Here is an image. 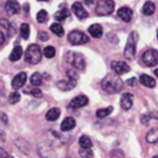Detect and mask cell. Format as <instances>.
I'll list each match as a JSON object with an SVG mask.
<instances>
[{"label":"cell","instance_id":"1","mask_svg":"<svg viewBox=\"0 0 158 158\" xmlns=\"http://www.w3.org/2000/svg\"><path fill=\"white\" fill-rule=\"evenodd\" d=\"M101 88L109 93V94H116L118 91L122 90L123 88V83L122 80L118 78V75L115 74H109L106 75L102 80H101Z\"/></svg>","mask_w":158,"mask_h":158},{"label":"cell","instance_id":"2","mask_svg":"<svg viewBox=\"0 0 158 158\" xmlns=\"http://www.w3.org/2000/svg\"><path fill=\"white\" fill-rule=\"evenodd\" d=\"M137 42H138V33L136 31H132L128 35V38H127V42H126V46H125V49H123V56H125L126 59L132 60L135 58Z\"/></svg>","mask_w":158,"mask_h":158},{"label":"cell","instance_id":"3","mask_svg":"<svg viewBox=\"0 0 158 158\" xmlns=\"http://www.w3.org/2000/svg\"><path fill=\"white\" fill-rule=\"evenodd\" d=\"M42 58L41 48L37 44H30L25 51V60L30 64H37L40 63Z\"/></svg>","mask_w":158,"mask_h":158},{"label":"cell","instance_id":"4","mask_svg":"<svg viewBox=\"0 0 158 158\" xmlns=\"http://www.w3.org/2000/svg\"><path fill=\"white\" fill-rule=\"evenodd\" d=\"M115 9L114 0H100L95 7V12L99 16H107L110 15Z\"/></svg>","mask_w":158,"mask_h":158},{"label":"cell","instance_id":"5","mask_svg":"<svg viewBox=\"0 0 158 158\" xmlns=\"http://www.w3.org/2000/svg\"><path fill=\"white\" fill-rule=\"evenodd\" d=\"M68 41H69L70 44L78 46V44L88 43L89 42V37H88V35H85L84 32H81L79 30H73L68 35Z\"/></svg>","mask_w":158,"mask_h":158},{"label":"cell","instance_id":"6","mask_svg":"<svg viewBox=\"0 0 158 158\" xmlns=\"http://www.w3.org/2000/svg\"><path fill=\"white\" fill-rule=\"evenodd\" d=\"M142 62L147 67H154L156 64H158V51L154 48L144 51L142 54Z\"/></svg>","mask_w":158,"mask_h":158},{"label":"cell","instance_id":"7","mask_svg":"<svg viewBox=\"0 0 158 158\" xmlns=\"http://www.w3.org/2000/svg\"><path fill=\"white\" fill-rule=\"evenodd\" d=\"M70 63L72 65L78 69V70H83L85 68V59L84 56L81 53H70Z\"/></svg>","mask_w":158,"mask_h":158},{"label":"cell","instance_id":"8","mask_svg":"<svg viewBox=\"0 0 158 158\" xmlns=\"http://www.w3.org/2000/svg\"><path fill=\"white\" fill-rule=\"evenodd\" d=\"M111 68L112 70L116 73V74H125L127 72H130V65L125 62H121V60H114L111 63Z\"/></svg>","mask_w":158,"mask_h":158},{"label":"cell","instance_id":"9","mask_svg":"<svg viewBox=\"0 0 158 158\" xmlns=\"http://www.w3.org/2000/svg\"><path fill=\"white\" fill-rule=\"evenodd\" d=\"M26 80H27L26 73H25V72H21V73H19V74H16V75L14 77L12 81H11V85H12V88H14L15 90H17V89H21V88L26 84Z\"/></svg>","mask_w":158,"mask_h":158},{"label":"cell","instance_id":"10","mask_svg":"<svg viewBox=\"0 0 158 158\" xmlns=\"http://www.w3.org/2000/svg\"><path fill=\"white\" fill-rule=\"evenodd\" d=\"M88 102H89V99H88L85 95L80 94V95H77L75 98H73V99L70 100L69 106H70L72 109H79V107L85 106Z\"/></svg>","mask_w":158,"mask_h":158},{"label":"cell","instance_id":"11","mask_svg":"<svg viewBox=\"0 0 158 158\" xmlns=\"http://www.w3.org/2000/svg\"><path fill=\"white\" fill-rule=\"evenodd\" d=\"M38 153L41 157L43 158H56V153L52 149L51 146L46 144V143H41L38 144Z\"/></svg>","mask_w":158,"mask_h":158},{"label":"cell","instance_id":"12","mask_svg":"<svg viewBox=\"0 0 158 158\" xmlns=\"http://www.w3.org/2000/svg\"><path fill=\"white\" fill-rule=\"evenodd\" d=\"M133 104V95L130 93H123L120 99V105L123 110H130Z\"/></svg>","mask_w":158,"mask_h":158},{"label":"cell","instance_id":"13","mask_svg":"<svg viewBox=\"0 0 158 158\" xmlns=\"http://www.w3.org/2000/svg\"><path fill=\"white\" fill-rule=\"evenodd\" d=\"M72 11L74 12V15L78 17V19H86L88 17V11L84 9V6L80 4V2H74L72 5Z\"/></svg>","mask_w":158,"mask_h":158},{"label":"cell","instance_id":"14","mask_svg":"<svg viewBox=\"0 0 158 158\" xmlns=\"http://www.w3.org/2000/svg\"><path fill=\"white\" fill-rule=\"evenodd\" d=\"M117 15H118V17H120L122 21H125V22H130V21L132 20L133 11H132L130 7L123 6V7H120V9L117 10Z\"/></svg>","mask_w":158,"mask_h":158},{"label":"cell","instance_id":"15","mask_svg":"<svg viewBox=\"0 0 158 158\" xmlns=\"http://www.w3.org/2000/svg\"><path fill=\"white\" fill-rule=\"evenodd\" d=\"M77 84V80H73V79H67V80H60L57 83V88L63 90V91H69L72 90Z\"/></svg>","mask_w":158,"mask_h":158},{"label":"cell","instance_id":"16","mask_svg":"<svg viewBox=\"0 0 158 158\" xmlns=\"http://www.w3.org/2000/svg\"><path fill=\"white\" fill-rule=\"evenodd\" d=\"M5 10L10 15H16L20 11V5H19V2L16 0H7L6 5H5Z\"/></svg>","mask_w":158,"mask_h":158},{"label":"cell","instance_id":"17","mask_svg":"<svg viewBox=\"0 0 158 158\" xmlns=\"http://www.w3.org/2000/svg\"><path fill=\"white\" fill-rule=\"evenodd\" d=\"M74 127H75V120H74L73 117H70V116L65 117V118L62 121V123H60V130L64 131V132L70 131V130H73Z\"/></svg>","mask_w":158,"mask_h":158},{"label":"cell","instance_id":"18","mask_svg":"<svg viewBox=\"0 0 158 158\" xmlns=\"http://www.w3.org/2000/svg\"><path fill=\"white\" fill-rule=\"evenodd\" d=\"M89 33L94 37V38H100L102 36V27L99 23H93L91 26H89Z\"/></svg>","mask_w":158,"mask_h":158},{"label":"cell","instance_id":"19","mask_svg":"<svg viewBox=\"0 0 158 158\" xmlns=\"http://www.w3.org/2000/svg\"><path fill=\"white\" fill-rule=\"evenodd\" d=\"M139 83L144 86H148V88H154L156 86V80L149 77L148 74H141L139 75Z\"/></svg>","mask_w":158,"mask_h":158},{"label":"cell","instance_id":"20","mask_svg":"<svg viewBox=\"0 0 158 158\" xmlns=\"http://www.w3.org/2000/svg\"><path fill=\"white\" fill-rule=\"evenodd\" d=\"M22 54H23V52H22L21 46H15V47L12 48L10 56H9V59H10L11 62H16V60H19V59L22 57Z\"/></svg>","mask_w":158,"mask_h":158},{"label":"cell","instance_id":"21","mask_svg":"<svg viewBox=\"0 0 158 158\" xmlns=\"http://www.w3.org/2000/svg\"><path fill=\"white\" fill-rule=\"evenodd\" d=\"M59 115H60V110H59L58 107H52V109H49V110L47 111L46 118H47L48 121H56V120L59 117Z\"/></svg>","mask_w":158,"mask_h":158},{"label":"cell","instance_id":"22","mask_svg":"<svg viewBox=\"0 0 158 158\" xmlns=\"http://www.w3.org/2000/svg\"><path fill=\"white\" fill-rule=\"evenodd\" d=\"M63 5H64V4H62V9L54 14V19H56L57 21H59V22L63 21V20H65V19L69 16V10L65 9Z\"/></svg>","mask_w":158,"mask_h":158},{"label":"cell","instance_id":"23","mask_svg":"<svg viewBox=\"0 0 158 158\" xmlns=\"http://www.w3.org/2000/svg\"><path fill=\"white\" fill-rule=\"evenodd\" d=\"M154 11H156V5H154L152 1L144 2L143 7H142V12H143L144 15H152Z\"/></svg>","mask_w":158,"mask_h":158},{"label":"cell","instance_id":"24","mask_svg":"<svg viewBox=\"0 0 158 158\" xmlns=\"http://www.w3.org/2000/svg\"><path fill=\"white\" fill-rule=\"evenodd\" d=\"M51 31H52L54 35L59 36V37H62V36L64 35V28H63V26H62V25H59L58 22H56V23H52V25H51Z\"/></svg>","mask_w":158,"mask_h":158},{"label":"cell","instance_id":"25","mask_svg":"<svg viewBox=\"0 0 158 158\" xmlns=\"http://www.w3.org/2000/svg\"><path fill=\"white\" fill-rule=\"evenodd\" d=\"M79 146L81 148H91L93 147V143H91V139L89 138V136H81L79 138Z\"/></svg>","mask_w":158,"mask_h":158},{"label":"cell","instance_id":"26","mask_svg":"<svg viewBox=\"0 0 158 158\" xmlns=\"http://www.w3.org/2000/svg\"><path fill=\"white\" fill-rule=\"evenodd\" d=\"M42 74H40V73H33L32 75H31V78H30V81H31V84L33 85V86H38V85H41L42 84Z\"/></svg>","mask_w":158,"mask_h":158},{"label":"cell","instance_id":"27","mask_svg":"<svg viewBox=\"0 0 158 158\" xmlns=\"http://www.w3.org/2000/svg\"><path fill=\"white\" fill-rule=\"evenodd\" d=\"M112 106H109V107H104V109H99V110H96V116L99 117V118H104V117H106V116H109L111 112H112Z\"/></svg>","mask_w":158,"mask_h":158},{"label":"cell","instance_id":"28","mask_svg":"<svg viewBox=\"0 0 158 158\" xmlns=\"http://www.w3.org/2000/svg\"><path fill=\"white\" fill-rule=\"evenodd\" d=\"M147 141L149 142V143H156L157 141H158V130L157 128H153V130H151V132L147 135Z\"/></svg>","mask_w":158,"mask_h":158},{"label":"cell","instance_id":"29","mask_svg":"<svg viewBox=\"0 0 158 158\" xmlns=\"http://www.w3.org/2000/svg\"><path fill=\"white\" fill-rule=\"evenodd\" d=\"M36 20L40 22V23H44L47 20H48V14L46 10H40L36 15Z\"/></svg>","mask_w":158,"mask_h":158},{"label":"cell","instance_id":"30","mask_svg":"<svg viewBox=\"0 0 158 158\" xmlns=\"http://www.w3.org/2000/svg\"><path fill=\"white\" fill-rule=\"evenodd\" d=\"M20 33H21V37L23 40L28 38V36H30V26H28V23H22L20 26Z\"/></svg>","mask_w":158,"mask_h":158},{"label":"cell","instance_id":"31","mask_svg":"<svg viewBox=\"0 0 158 158\" xmlns=\"http://www.w3.org/2000/svg\"><path fill=\"white\" fill-rule=\"evenodd\" d=\"M43 54H44V57H47V58H53L54 54H56V49H54V47H52V46H47V47L43 49Z\"/></svg>","mask_w":158,"mask_h":158},{"label":"cell","instance_id":"32","mask_svg":"<svg viewBox=\"0 0 158 158\" xmlns=\"http://www.w3.org/2000/svg\"><path fill=\"white\" fill-rule=\"evenodd\" d=\"M20 99H21V95L17 91H14V93H11L9 95V102L10 104H17L20 101Z\"/></svg>","mask_w":158,"mask_h":158},{"label":"cell","instance_id":"33","mask_svg":"<svg viewBox=\"0 0 158 158\" xmlns=\"http://www.w3.org/2000/svg\"><path fill=\"white\" fill-rule=\"evenodd\" d=\"M79 154L83 158H93V151H91V148H80Z\"/></svg>","mask_w":158,"mask_h":158},{"label":"cell","instance_id":"34","mask_svg":"<svg viewBox=\"0 0 158 158\" xmlns=\"http://www.w3.org/2000/svg\"><path fill=\"white\" fill-rule=\"evenodd\" d=\"M30 94H31L32 96H35V98H42V91H41V89H38V88H33V89L30 91Z\"/></svg>","mask_w":158,"mask_h":158},{"label":"cell","instance_id":"35","mask_svg":"<svg viewBox=\"0 0 158 158\" xmlns=\"http://www.w3.org/2000/svg\"><path fill=\"white\" fill-rule=\"evenodd\" d=\"M67 74H68V78H69V79H73V80H78V74H77V72H75L74 69H70V70H68V72H67Z\"/></svg>","mask_w":158,"mask_h":158},{"label":"cell","instance_id":"36","mask_svg":"<svg viewBox=\"0 0 158 158\" xmlns=\"http://www.w3.org/2000/svg\"><path fill=\"white\" fill-rule=\"evenodd\" d=\"M111 158H125V157H123V153L121 151H112Z\"/></svg>","mask_w":158,"mask_h":158},{"label":"cell","instance_id":"37","mask_svg":"<svg viewBox=\"0 0 158 158\" xmlns=\"http://www.w3.org/2000/svg\"><path fill=\"white\" fill-rule=\"evenodd\" d=\"M0 25H1V27H4L5 30H9V27H10V23H9V21H7L6 19H0Z\"/></svg>","mask_w":158,"mask_h":158},{"label":"cell","instance_id":"38","mask_svg":"<svg viewBox=\"0 0 158 158\" xmlns=\"http://www.w3.org/2000/svg\"><path fill=\"white\" fill-rule=\"evenodd\" d=\"M38 38H40L41 41H47V40H48V35H47V32L41 31V32L38 33Z\"/></svg>","mask_w":158,"mask_h":158},{"label":"cell","instance_id":"39","mask_svg":"<svg viewBox=\"0 0 158 158\" xmlns=\"http://www.w3.org/2000/svg\"><path fill=\"white\" fill-rule=\"evenodd\" d=\"M136 81H137V79H136V78H131V79H128V80L126 81V84H127V85H130V86H135Z\"/></svg>","mask_w":158,"mask_h":158},{"label":"cell","instance_id":"40","mask_svg":"<svg viewBox=\"0 0 158 158\" xmlns=\"http://www.w3.org/2000/svg\"><path fill=\"white\" fill-rule=\"evenodd\" d=\"M9 153L4 149V148H0V158H7Z\"/></svg>","mask_w":158,"mask_h":158},{"label":"cell","instance_id":"41","mask_svg":"<svg viewBox=\"0 0 158 158\" xmlns=\"http://www.w3.org/2000/svg\"><path fill=\"white\" fill-rule=\"evenodd\" d=\"M148 120H149V116H148V115H143V116H142V123H144V125H146Z\"/></svg>","mask_w":158,"mask_h":158},{"label":"cell","instance_id":"42","mask_svg":"<svg viewBox=\"0 0 158 158\" xmlns=\"http://www.w3.org/2000/svg\"><path fill=\"white\" fill-rule=\"evenodd\" d=\"M4 42H5V36H4V33L0 31V46H1Z\"/></svg>","mask_w":158,"mask_h":158},{"label":"cell","instance_id":"43","mask_svg":"<svg viewBox=\"0 0 158 158\" xmlns=\"http://www.w3.org/2000/svg\"><path fill=\"white\" fill-rule=\"evenodd\" d=\"M0 118H1V120H2V121H4L5 123L7 122V117H6V115H4L2 112H0Z\"/></svg>","mask_w":158,"mask_h":158},{"label":"cell","instance_id":"44","mask_svg":"<svg viewBox=\"0 0 158 158\" xmlns=\"http://www.w3.org/2000/svg\"><path fill=\"white\" fill-rule=\"evenodd\" d=\"M85 1V4L86 5H93V4H95L96 2V0H84Z\"/></svg>","mask_w":158,"mask_h":158},{"label":"cell","instance_id":"45","mask_svg":"<svg viewBox=\"0 0 158 158\" xmlns=\"http://www.w3.org/2000/svg\"><path fill=\"white\" fill-rule=\"evenodd\" d=\"M154 74H156V77L158 78V69H156V70H154Z\"/></svg>","mask_w":158,"mask_h":158},{"label":"cell","instance_id":"46","mask_svg":"<svg viewBox=\"0 0 158 158\" xmlns=\"http://www.w3.org/2000/svg\"><path fill=\"white\" fill-rule=\"evenodd\" d=\"M7 158H14V157H12V156H10V154H9V156H7Z\"/></svg>","mask_w":158,"mask_h":158},{"label":"cell","instance_id":"47","mask_svg":"<svg viewBox=\"0 0 158 158\" xmlns=\"http://www.w3.org/2000/svg\"><path fill=\"white\" fill-rule=\"evenodd\" d=\"M152 158H158V156H153V157H152Z\"/></svg>","mask_w":158,"mask_h":158},{"label":"cell","instance_id":"48","mask_svg":"<svg viewBox=\"0 0 158 158\" xmlns=\"http://www.w3.org/2000/svg\"><path fill=\"white\" fill-rule=\"evenodd\" d=\"M38 1H48V0H38Z\"/></svg>","mask_w":158,"mask_h":158},{"label":"cell","instance_id":"49","mask_svg":"<svg viewBox=\"0 0 158 158\" xmlns=\"http://www.w3.org/2000/svg\"><path fill=\"white\" fill-rule=\"evenodd\" d=\"M157 38H158V30H157Z\"/></svg>","mask_w":158,"mask_h":158}]
</instances>
